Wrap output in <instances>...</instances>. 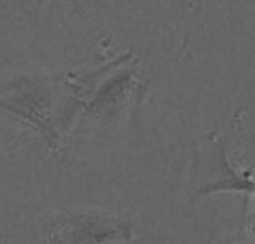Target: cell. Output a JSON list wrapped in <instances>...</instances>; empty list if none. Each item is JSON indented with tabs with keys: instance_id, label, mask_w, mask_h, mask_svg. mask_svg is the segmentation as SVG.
Returning <instances> with one entry per match:
<instances>
[]
</instances>
